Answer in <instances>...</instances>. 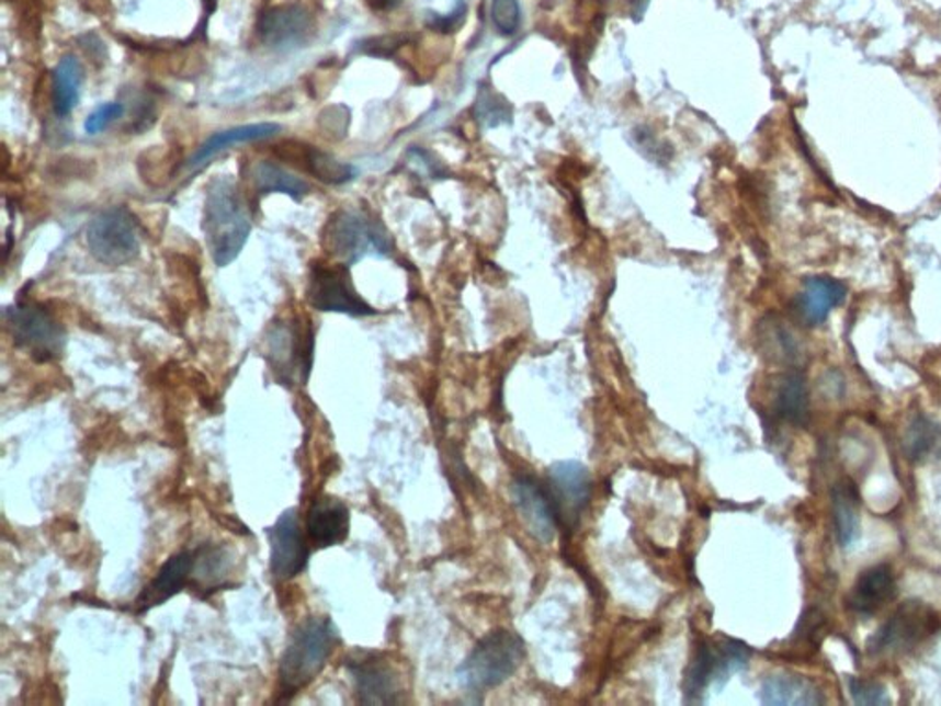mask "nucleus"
Segmentation results:
<instances>
[{
    "label": "nucleus",
    "instance_id": "1",
    "mask_svg": "<svg viewBox=\"0 0 941 706\" xmlns=\"http://www.w3.org/2000/svg\"><path fill=\"white\" fill-rule=\"evenodd\" d=\"M250 214L238 184L217 176L208 186L205 203V241L217 267H227L243 251L250 236Z\"/></svg>",
    "mask_w": 941,
    "mask_h": 706
},
{
    "label": "nucleus",
    "instance_id": "2",
    "mask_svg": "<svg viewBox=\"0 0 941 706\" xmlns=\"http://www.w3.org/2000/svg\"><path fill=\"white\" fill-rule=\"evenodd\" d=\"M339 640V629L328 616H313L295 627L280 661V701L293 699L317 679Z\"/></svg>",
    "mask_w": 941,
    "mask_h": 706
},
{
    "label": "nucleus",
    "instance_id": "3",
    "mask_svg": "<svg viewBox=\"0 0 941 706\" xmlns=\"http://www.w3.org/2000/svg\"><path fill=\"white\" fill-rule=\"evenodd\" d=\"M524 653V640L517 633L508 629L489 633L458 668L460 683L475 692L495 688L517 672Z\"/></svg>",
    "mask_w": 941,
    "mask_h": 706
},
{
    "label": "nucleus",
    "instance_id": "4",
    "mask_svg": "<svg viewBox=\"0 0 941 706\" xmlns=\"http://www.w3.org/2000/svg\"><path fill=\"white\" fill-rule=\"evenodd\" d=\"M324 251L352 265L369 252L390 251V238L379 223L359 210H339L322 228Z\"/></svg>",
    "mask_w": 941,
    "mask_h": 706
},
{
    "label": "nucleus",
    "instance_id": "5",
    "mask_svg": "<svg viewBox=\"0 0 941 706\" xmlns=\"http://www.w3.org/2000/svg\"><path fill=\"white\" fill-rule=\"evenodd\" d=\"M13 344L32 355L37 363H50L61 357L67 335L59 320L43 306L32 300H19L4 311Z\"/></svg>",
    "mask_w": 941,
    "mask_h": 706
},
{
    "label": "nucleus",
    "instance_id": "6",
    "mask_svg": "<svg viewBox=\"0 0 941 706\" xmlns=\"http://www.w3.org/2000/svg\"><path fill=\"white\" fill-rule=\"evenodd\" d=\"M750 648L741 640L723 638L719 642H703L684 679L687 703H703L708 690L721 688L734 673L749 664Z\"/></svg>",
    "mask_w": 941,
    "mask_h": 706
},
{
    "label": "nucleus",
    "instance_id": "7",
    "mask_svg": "<svg viewBox=\"0 0 941 706\" xmlns=\"http://www.w3.org/2000/svg\"><path fill=\"white\" fill-rule=\"evenodd\" d=\"M87 247L98 262L109 267L137 260L140 240L135 217L124 206L100 212L87 227Z\"/></svg>",
    "mask_w": 941,
    "mask_h": 706
},
{
    "label": "nucleus",
    "instance_id": "8",
    "mask_svg": "<svg viewBox=\"0 0 941 706\" xmlns=\"http://www.w3.org/2000/svg\"><path fill=\"white\" fill-rule=\"evenodd\" d=\"M306 298L313 309L326 314H344L352 317L377 314L353 287L350 265L347 263H313Z\"/></svg>",
    "mask_w": 941,
    "mask_h": 706
},
{
    "label": "nucleus",
    "instance_id": "9",
    "mask_svg": "<svg viewBox=\"0 0 941 706\" xmlns=\"http://www.w3.org/2000/svg\"><path fill=\"white\" fill-rule=\"evenodd\" d=\"M271 545V572L279 581L293 580L302 574L309 563V545L301 526L298 510H285L276 523L267 528Z\"/></svg>",
    "mask_w": 941,
    "mask_h": 706
},
{
    "label": "nucleus",
    "instance_id": "10",
    "mask_svg": "<svg viewBox=\"0 0 941 706\" xmlns=\"http://www.w3.org/2000/svg\"><path fill=\"white\" fill-rule=\"evenodd\" d=\"M311 326L276 324L267 337V360L279 372L282 382H293L301 372L304 383L309 377L313 365Z\"/></svg>",
    "mask_w": 941,
    "mask_h": 706
},
{
    "label": "nucleus",
    "instance_id": "11",
    "mask_svg": "<svg viewBox=\"0 0 941 706\" xmlns=\"http://www.w3.org/2000/svg\"><path fill=\"white\" fill-rule=\"evenodd\" d=\"M936 616L918 602L903 604L870 640L872 653H905L934 631Z\"/></svg>",
    "mask_w": 941,
    "mask_h": 706
},
{
    "label": "nucleus",
    "instance_id": "12",
    "mask_svg": "<svg viewBox=\"0 0 941 706\" xmlns=\"http://www.w3.org/2000/svg\"><path fill=\"white\" fill-rule=\"evenodd\" d=\"M548 493L556 508L557 521L572 528L590 501L589 469L581 462H556L548 469Z\"/></svg>",
    "mask_w": 941,
    "mask_h": 706
},
{
    "label": "nucleus",
    "instance_id": "13",
    "mask_svg": "<svg viewBox=\"0 0 941 706\" xmlns=\"http://www.w3.org/2000/svg\"><path fill=\"white\" fill-rule=\"evenodd\" d=\"M511 496L522 523L526 524L528 532L540 542L551 543L556 536L559 521H557L551 493L545 486L533 477L519 475L511 486Z\"/></svg>",
    "mask_w": 941,
    "mask_h": 706
},
{
    "label": "nucleus",
    "instance_id": "14",
    "mask_svg": "<svg viewBox=\"0 0 941 706\" xmlns=\"http://www.w3.org/2000/svg\"><path fill=\"white\" fill-rule=\"evenodd\" d=\"M355 694L361 705H396L399 703V681L388 662L375 653H364L348 661Z\"/></svg>",
    "mask_w": 941,
    "mask_h": 706
},
{
    "label": "nucleus",
    "instance_id": "15",
    "mask_svg": "<svg viewBox=\"0 0 941 706\" xmlns=\"http://www.w3.org/2000/svg\"><path fill=\"white\" fill-rule=\"evenodd\" d=\"M311 13L298 4H284L267 10L258 23L261 43L274 50H291L309 39Z\"/></svg>",
    "mask_w": 941,
    "mask_h": 706
},
{
    "label": "nucleus",
    "instance_id": "16",
    "mask_svg": "<svg viewBox=\"0 0 941 706\" xmlns=\"http://www.w3.org/2000/svg\"><path fill=\"white\" fill-rule=\"evenodd\" d=\"M193 563H195V550H181L173 554L160 567L154 580L144 587L143 593L138 594V599L135 600V613L143 615L157 605L166 604L168 600L181 593L182 589L190 587Z\"/></svg>",
    "mask_w": 941,
    "mask_h": 706
},
{
    "label": "nucleus",
    "instance_id": "17",
    "mask_svg": "<svg viewBox=\"0 0 941 706\" xmlns=\"http://www.w3.org/2000/svg\"><path fill=\"white\" fill-rule=\"evenodd\" d=\"M350 536V510L344 502L322 496L307 512V537L318 548L335 547Z\"/></svg>",
    "mask_w": 941,
    "mask_h": 706
},
{
    "label": "nucleus",
    "instance_id": "18",
    "mask_svg": "<svg viewBox=\"0 0 941 706\" xmlns=\"http://www.w3.org/2000/svg\"><path fill=\"white\" fill-rule=\"evenodd\" d=\"M846 285L829 276H812L804 280V287L796 297V311L807 326L823 324L837 306L844 303Z\"/></svg>",
    "mask_w": 941,
    "mask_h": 706
},
{
    "label": "nucleus",
    "instance_id": "19",
    "mask_svg": "<svg viewBox=\"0 0 941 706\" xmlns=\"http://www.w3.org/2000/svg\"><path fill=\"white\" fill-rule=\"evenodd\" d=\"M896 594V578L888 565L864 570L851 589L848 605L857 615L872 616Z\"/></svg>",
    "mask_w": 941,
    "mask_h": 706
},
{
    "label": "nucleus",
    "instance_id": "20",
    "mask_svg": "<svg viewBox=\"0 0 941 706\" xmlns=\"http://www.w3.org/2000/svg\"><path fill=\"white\" fill-rule=\"evenodd\" d=\"M760 699L771 706H815L826 701L817 684L793 673L767 677L761 684Z\"/></svg>",
    "mask_w": 941,
    "mask_h": 706
},
{
    "label": "nucleus",
    "instance_id": "21",
    "mask_svg": "<svg viewBox=\"0 0 941 706\" xmlns=\"http://www.w3.org/2000/svg\"><path fill=\"white\" fill-rule=\"evenodd\" d=\"M280 132H282V127H280L279 124L265 122V124H247V126H238L233 127V129H225V132L214 133V135H212L208 140L201 144V148L193 153L192 159L188 162V168H199V166L206 164L212 157H216V155L222 153V151H227V149L234 148V146H239V144L260 143V140L273 138L274 135H279Z\"/></svg>",
    "mask_w": 941,
    "mask_h": 706
},
{
    "label": "nucleus",
    "instance_id": "22",
    "mask_svg": "<svg viewBox=\"0 0 941 706\" xmlns=\"http://www.w3.org/2000/svg\"><path fill=\"white\" fill-rule=\"evenodd\" d=\"M834 519L837 539L840 547H851L861 536V515H859V491L851 480H842L835 485L834 493Z\"/></svg>",
    "mask_w": 941,
    "mask_h": 706
},
{
    "label": "nucleus",
    "instance_id": "23",
    "mask_svg": "<svg viewBox=\"0 0 941 706\" xmlns=\"http://www.w3.org/2000/svg\"><path fill=\"white\" fill-rule=\"evenodd\" d=\"M83 67L76 56H65L52 76V103L57 116H69L80 102Z\"/></svg>",
    "mask_w": 941,
    "mask_h": 706
},
{
    "label": "nucleus",
    "instance_id": "24",
    "mask_svg": "<svg viewBox=\"0 0 941 706\" xmlns=\"http://www.w3.org/2000/svg\"><path fill=\"white\" fill-rule=\"evenodd\" d=\"M230 558L222 547L203 545L195 550V563H193L192 581L190 587L195 591H203V599H208L212 593L219 591L225 583Z\"/></svg>",
    "mask_w": 941,
    "mask_h": 706
},
{
    "label": "nucleus",
    "instance_id": "25",
    "mask_svg": "<svg viewBox=\"0 0 941 706\" xmlns=\"http://www.w3.org/2000/svg\"><path fill=\"white\" fill-rule=\"evenodd\" d=\"M250 175L260 194H285L296 201L304 200L309 194V184L304 179L269 160L256 162Z\"/></svg>",
    "mask_w": 941,
    "mask_h": 706
},
{
    "label": "nucleus",
    "instance_id": "26",
    "mask_svg": "<svg viewBox=\"0 0 941 706\" xmlns=\"http://www.w3.org/2000/svg\"><path fill=\"white\" fill-rule=\"evenodd\" d=\"M776 412L785 422L805 425L809 417V394L805 377L800 372H791L778 383Z\"/></svg>",
    "mask_w": 941,
    "mask_h": 706
},
{
    "label": "nucleus",
    "instance_id": "27",
    "mask_svg": "<svg viewBox=\"0 0 941 706\" xmlns=\"http://www.w3.org/2000/svg\"><path fill=\"white\" fill-rule=\"evenodd\" d=\"M298 159L304 160L307 171L324 183L344 184L352 181L353 175H355L353 166L344 164L341 160L335 159L326 151H320L315 146H304L302 157Z\"/></svg>",
    "mask_w": 941,
    "mask_h": 706
},
{
    "label": "nucleus",
    "instance_id": "28",
    "mask_svg": "<svg viewBox=\"0 0 941 706\" xmlns=\"http://www.w3.org/2000/svg\"><path fill=\"white\" fill-rule=\"evenodd\" d=\"M940 442V423L932 422L930 418L916 417L905 433L903 449L910 460H925Z\"/></svg>",
    "mask_w": 941,
    "mask_h": 706
},
{
    "label": "nucleus",
    "instance_id": "29",
    "mask_svg": "<svg viewBox=\"0 0 941 706\" xmlns=\"http://www.w3.org/2000/svg\"><path fill=\"white\" fill-rule=\"evenodd\" d=\"M491 23L500 35L517 34L521 26V8L517 0H491Z\"/></svg>",
    "mask_w": 941,
    "mask_h": 706
},
{
    "label": "nucleus",
    "instance_id": "30",
    "mask_svg": "<svg viewBox=\"0 0 941 706\" xmlns=\"http://www.w3.org/2000/svg\"><path fill=\"white\" fill-rule=\"evenodd\" d=\"M851 699L857 705L880 706L888 705L891 699L886 695V690L883 684L873 683V681H862V679H850Z\"/></svg>",
    "mask_w": 941,
    "mask_h": 706
},
{
    "label": "nucleus",
    "instance_id": "31",
    "mask_svg": "<svg viewBox=\"0 0 941 706\" xmlns=\"http://www.w3.org/2000/svg\"><path fill=\"white\" fill-rule=\"evenodd\" d=\"M122 114H124V105L120 102L100 105L94 113L89 114V118L86 121V132L89 135H98L103 129H107L114 121H118Z\"/></svg>",
    "mask_w": 941,
    "mask_h": 706
},
{
    "label": "nucleus",
    "instance_id": "32",
    "mask_svg": "<svg viewBox=\"0 0 941 706\" xmlns=\"http://www.w3.org/2000/svg\"><path fill=\"white\" fill-rule=\"evenodd\" d=\"M409 39V35H385V37H374V39L364 41L359 45V50L366 56H392L396 48Z\"/></svg>",
    "mask_w": 941,
    "mask_h": 706
},
{
    "label": "nucleus",
    "instance_id": "33",
    "mask_svg": "<svg viewBox=\"0 0 941 706\" xmlns=\"http://www.w3.org/2000/svg\"><path fill=\"white\" fill-rule=\"evenodd\" d=\"M465 21V4H460L454 12L447 13V15H438L434 13L432 15L431 21H429V26L431 29L437 30V32H443V34H449V32H454V30H458L462 26V23Z\"/></svg>",
    "mask_w": 941,
    "mask_h": 706
},
{
    "label": "nucleus",
    "instance_id": "34",
    "mask_svg": "<svg viewBox=\"0 0 941 706\" xmlns=\"http://www.w3.org/2000/svg\"><path fill=\"white\" fill-rule=\"evenodd\" d=\"M478 109L483 111L484 118H488L491 126H495L499 118H506V102L491 105V92H483V96L478 98Z\"/></svg>",
    "mask_w": 941,
    "mask_h": 706
},
{
    "label": "nucleus",
    "instance_id": "35",
    "mask_svg": "<svg viewBox=\"0 0 941 706\" xmlns=\"http://www.w3.org/2000/svg\"><path fill=\"white\" fill-rule=\"evenodd\" d=\"M366 2L377 12H388V10H394L401 4V0H366Z\"/></svg>",
    "mask_w": 941,
    "mask_h": 706
},
{
    "label": "nucleus",
    "instance_id": "36",
    "mask_svg": "<svg viewBox=\"0 0 941 706\" xmlns=\"http://www.w3.org/2000/svg\"><path fill=\"white\" fill-rule=\"evenodd\" d=\"M203 4H205V19H203L201 29L197 30L199 34H205V24L208 23V19H211L212 13L217 10V0H203Z\"/></svg>",
    "mask_w": 941,
    "mask_h": 706
},
{
    "label": "nucleus",
    "instance_id": "37",
    "mask_svg": "<svg viewBox=\"0 0 941 706\" xmlns=\"http://www.w3.org/2000/svg\"><path fill=\"white\" fill-rule=\"evenodd\" d=\"M631 4H633V15L638 19L644 15L647 7H649V0H631Z\"/></svg>",
    "mask_w": 941,
    "mask_h": 706
}]
</instances>
